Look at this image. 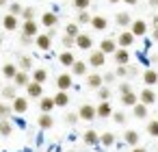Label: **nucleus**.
Listing matches in <instances>:
<instances>
[{
	"mask_svg": "<svg viewBox=\"0 0 158 152\" xmlns=\"http://www.w3.org/2000/svg\"><path fill=\"white\" fill-rule=\"evenodd\" d=\"M132 113H134L136 119H145V117H147V106H145L143 102H139V104L132 109Z\"/></svg>",
	"mask_w": 158,
	"mask_h": 152,
	"instance_id": "34",
	"label": "nucleus"
},
{
	"mask_svg": "<svg viewBox=\"0 0 158 152\" xmlns=\"http://www.w3.org/2000/svg\"><path fill=\"white\" fill-rule=\"evenodd\" d=\"M37 126H39L41 130H50V128L54 126L52 113H41V115H39V119H37Z\"/></svg>",
	"mask_w": 158,
	"mask_h": 152,
	"instance_id": "17",
	"label": "nucleus"
},
{
	"mask_svg": "<svg viewBox=\"0 0 158 152\" xmlns=\"http://www.w3.org/2000/svg\"><path fill=\"white\" fill-rule=\"evenodd\" d=\"M98 98H100L102 102H108V98H110V89H108V87L104 85L102 89H98Z\"/></svg>",
	"mask_w": 158,
	"mask_h": 152,
	"instance_id": "44",
	"label": "nucleus"
},
{
	"mask_svg": "<svg viewBox=\"0 0 158 152\" xmlns=\"http://www.w3.org/2000/svg\"><path fill=\"white\" fill-rule=\"evenodd\" d=\"M35 15H37L35 7H24V11H22V18H24V22H28V20H35Z\"/></svg>",
	"mask_w": 158,
	"mask_h": 152,
	"instance_id": "40",
	"label": "nucleus"
},
{
	"mask_svg": "<svg viewBox=\"0 0 158 152\" xmlns=\"http://www.w3.org/2000/svg\"><path fill=\"white\" fill-rule=\"evenodd\" d=\"M54 102H56V106H67L69 104V93L67 91H56L54 93Z\"/></svg>",
	"mask_w": 158,
	"mask_h": 152,
	"instance_id": "30",
	"label": "nucleus"
},
{
	"mask_svg": "<svg viewBox=\"0 0 158 152\" xmlns=\"http://www.w3.org/2000/svg\"><path fill=\"white\" fill-rule=\"evenodd\" d=\"M139 102H143L145 106L154 104V102H156V91H154L152 87H145V89H141V93H139Z\"/></svg>",
	"mask_w": 158,
	"mask_h": 152,
	"instance_id": "9",
	"label": "nucleus"
},
{
	"mask_svg": "<svg viewBox=\"0 0 158 152\" xmlns=\"http://www.w3.org/2000/svg\"><path fill=\"white\" fill-rule=\"evenodd\" d=\"M100 143H102L104 148H110V145L115 143V135H113V132H104V135H100Z\"/></svg>",
	"mask_w": 158,
	"mask_h": 152,
	"instance_id": "37",
	"label": "nucleus"
},
{
	"mask_svg": "<svg viewBox=\"0 0 158 152\" xmlns=\"http://www.w3.org/2000/svg\"><path fill=\"white\" fill-rule=\"evenodd\" d=\"M20 70L22 72H31L33 70V59L31 57H20Z\"/></svg>",
	"mask_w": 158,
	"mask_h": 152,
	"instance_id": "38",
	"label": "nucleus"
},
{
	"mask_svg": "<svg viewBox=\"0 0 158 152\" xmlns=\"http://www.w3.org/2000/svg\"><path fill=\"white\" fill-rule=\"evenodd\" d=\"M100 50H102L104 54H115V52L119 50V46H117V39H110V37L102 39V41H100Z\"/></svg>",
	"mask_w": 158,
	"mask_h": 152,
	"instance_id": "7",
	"label": "nucleus"
},
{
	"mask_svg": "<svg viewBox=\"0 0 158 152\" xmlns=\"http://www.w3.org/2000/svg\"><path fill=\"white\" fill-rule=\"evenodd\" d=\"M0 135L2 137H11L13 135V126L9 119H0Z\"/></svg>",
	"mask_w": 158,
	"mask_h": 152,
	"instance_id": "33",
	"label": "nucleus"
},
{
	"mask_svg": "<svg viewBox=\"0 0 158 152\" xmlns=\"http://www.w3.org/2000/svg\"><path fill=\"white\" fill-rule=\"evenodd\" d=\"M18 72H20V65H13V63H5L2 65V76L9 78V80H13L18 76Z\"/></svg>",
	"mask_w": 158,
	"mask_h": 152,
	"instance_id": "22",
	"label": "nucleus"
},
{
	"mask_svg": "<svg viewBox=\"0 0 158 152\" xmlns=\"http://www.w3.org/2000/svg\"><path fill=\"white\" fill-rule=\"evenodd\" d=\"M72 85H74V80H72V74L63 72V74H59V76H56V87H59V91H67Z\"/></svg>",
	"mask_w": 158,
	"mask_h": 152,
	"instance_id": "12",
	"label": "nucleus"
},
{
	"mask_svg": "<svg viewBox=\"0 0 158 152\" xmlns=\"http://www.w3.org/2000/svg\"><path fill=\"white\" fill-rule=\"evenodd\" d=\"M9 5V0H0V7H7Z\"/></svg>",
	"mask_w": 158,
	"mask_h": 152,
	"instance_id": "58",
	"label": "nucleus"
},
{
	"mask_svg": "<svg viewBox=\"0 0 158 152\" xmlns=\"http://www.w3.org/2000/svg\"><path fill=\"white\" fill-rule=\"evenodd\" d=\"M115 22H117V26H119V28H130L134 20L130 18V13L121 11V13H117V15H115Z\"/></svg>",
	"mask_w": 158,
	"mask_h": 152,
	"instance_id": "15",
	"label": "nucleus"
},
{
	"mask_svg": "<svg viewBox=\"0 0 158 152\" xmlns=\"http://www.w3.org/2000/svg\"><path fill=\"white\" fill-rule=\"evenodd\" d=\"M65 35H69V37H74V39H76V37L80 35V26H78L76 22H69V24L65 26Z\"/></svg>",
	"mask_w": 158,
	"mask_h": 152,
	"instance_id": "35",
	"label": "nucleus"
},
{
	"mask_svg": "<svg viewBox=\"0 0 158 152\" xmlns=\"http://www.w3.org/2000/svg\"><path fill=\"white\" fill-rule=\"evenodd\" d=\"M59 63H61L63 67H74V63H76L74 52H72V50H63V52L59 54Z\"/></svg>",
	"mask_w": 158,
	"mask_h": 152,
	"instance_id": "13",
	"label": "nucleus"
},
{
	"mask_svg": "<svg viewBox=\"0 0 158 152\" xmlns=\"http://www.w3.org/2000/svg\"><path fill=\"white\" fill-rule=\"evenodd\" d=\"M115 74H117V76H119V78H126V76H128V65H119V67H117V72H115Z\"/></svg>",
	"mask_w": 158,
	"mask_h": 152,
	"instance_id": "48",
	"label": "nucleus"
},
{
	"mask_svg": "<svg viewBox=\"0 0 158 152\" xmlns=\"http://www.w3.org/2000/svg\"><path fill=\"white\" fill-rule=\"evenodd\" d=\"M134 39H136V37H134L130 31H121V33L117 35V46L126 50V48H130V46L134 44Z\"/></svg>",
	"mask_w": 158,
	"mask_h": 152,
	"instance_id": "3",
	"label": "nucleus"
},
{
	"mask_svg": "<svg viewBox=\"0 0 158 152\" xmlns=\"http://www.w3.org/2000/svg\"><path fill=\"white\" fill-rule=\"evenodd\" d=\"M147 2H149L152 9H158V0H147Z\"/></svg>",
	"mask_w": 158,
	"mask_h": 152,
	"instance_id": "54",
	"label": "nucleus"
},
{
	"mask_svg": "<svg viewBox=\"0 0 158 152\" xmlns=\"http://www.w3.org/2000/svg\"><path fill=\"white\" fill-rule=\"evenodd\" d=\"M74 2V7L78 9V11H87L89 7H91V0H72Z\"/></svg>",
	"mask_w": 158,
	"mask_h": 152,
	"instance_id": "41",
	"label": "nucleus"
},
{
	"mask_svg": "<svg viewBox=\"0 0 158 152\" xmlns=\"http://www.w3.org/2000/svg\"><path fill=\"white\" fill-rule=\"evenodd\" d=\"M35 46H37L39 50H44V52H48V50L52 48V37H50L48 33H39V35L35 37Z\"/></svg>",
	"mask_w": 158,
	"mask_h": 152,
	"instance_id": "4",
	"label": "nucleus"
},
{
	"mask_svg": "<svg viewBox=\"0 0 158 152\" xmlns=\"http://www.w3.org/2000/svg\"><path fill=\"white\" fill-rule=\"evenodd\" d=\"M82 139H85L87 145H98V143H100V135H98L95 130H85Z\"/></svg>",
	"mask_w": 158,
	"mask_h": 152,
	"instance_id": "28",
	"label": "nucleus"
},
{
	"mask_svg": "<svg viewBox=\"0 0 158 152\" xmlns=\"http://www.w3.org/2000/svg\"><path fill=\"white\" fill-rule=\"evenodd\" d=\"M91 26H93V31H106V28H108V20H106L104 15H93Z\"/></svg>",
	"mask_w": 158,
	"mask_h": 152,
	"instance_id": "24",
	"label": "nucleus"
},
{
	"mask_svg": "<svg viewBox=\"0 0 158 152\" xmlns=\"http://www.w3.org/2000/svg\"><path fill=\"white\" fill-rule=\"evenodd\" d=\"M152 26L158 28V15H152Z\"/></svg>",
	"mask_w": 158,
	"mask_h": 152,
	"instance_id": "53",
	"label": "nucleus"
},
{
	"mask_svg": "<svg viewBox=\"0 0 158 152\" xmlns=\"http://www.w3.org/2000/svg\"><path fill=\"white\" fill-rule=\"evenodd\" d=\"M13 113V109L9 106V104H5V102H0V119H7L9 115Z\"/></svg>",
	"mask_w": 158,
	"mask_h": 152,
	"instance_id": "42",
	"label": "nucleus"
},
{
	"mask_svg": "<svg viewBox=\"0 0 158 152\" xmlns=\"http://www.w3.org/2000/svg\"><path fill=\"white\" fill-rule=\"evenodd\" d=\"M91 20H93V15H91L89 11H78V15H76V24H78V26L91 24Z\"/></svg>",
	"mask_w": 158,
	"mask_h": 152,
	"instance_id": "32",
	"label": "nucleus"
},
{
	"mask_svg": "<svg viewBox=\"0 0 158 152\" xmlns=\"http://www.w3.org/2000/svg\"><path fill=\"white\" fill-rule=\"evenodd\" d=\"M26 96L28 98H44V85H39V83H31L28 87H26Z\"/></svg>",
	"mask_w": 158,
	"mask_h": 152,
	"instance_id": "16",
	"label": "nucleus"
},
{
	"mask_svg": "<svg viewBox=\"0 0 158 152\" xmlns=\"http://www.w3.org/2000/svg\"><path fill=\"white\" fill-rule=\"evenodd\" d=\"M78 117L85 119V122H93V119L98 117V106H93V104H82V106L78 109Z\"/></svg>",
	"mask_w": 158,
	"mask_h": 152,
	"instance_id": "1",
	"label": "nucleus"
},
{
	"mask_svg": "<svg viewBox=\"0 0 158 152\" xmlns=\"http://www.w3.org/2000/svg\"><path fill=\"white\" fill-rule=\"evenodd\" d=\"M87 85L91 87V89H102L104 87V76L102 74H87Z\"/></svg>",
	"mask_w": 158,
	"mask_h": 152,
	"instance_id": "14",
	"label": "nucleus"
},
{
	"mask_svg": "<svg viewBox=\"0 0 158 152\" xmlns=\"http://www.w3.org/2000/svg\"><path fill=\"white\" fill-rule=\"evenodd\" d=\"M11 109H13V113H18V115H24V113L28 111V98H24V96H18V98L13 100Z\"/></svg>",
	"mask_w": 158,
	"mask_h": 152,
	"instance_id": "10",
	"label": "nucleus"
},
{
	"mask_svg": "<svg viewBox=\"0 0 158 152\" xmlns=\"http://www.w3.org/2000/svg\"><path fill=\"white\" fill-rule=\"evenodd\" d=\"M132 152H147V150H145V148H139V145H136V148H132Z\"/></svg>",
	"mask_w": 158,
	"mask_h": 152,
	"instance_id": "57",
	"label": "nucleus"
},
{
	"mask_svg": "<svg viewBox=\"0 0 158 152\" xmlns=\"http://www.w3.org/2000/svg\"><path fill=\"white\" fill-rule=\"evenodd\" d=\"M56 106V102H54V96H44L41 98V102H39V109H41V113H52V109Z\"/></svg>",
	"mask_w": 158,
	"mask_h": 152,
	"instance_id": "21",
	"label": "nucleus"
},
{
	"mask_svg": "<svg viewBox=\"0 0 158 152\" xmlns=\"http://www.w3.org/2000/svg\"><path fill=\"white\" fill-rule=\"evenodd\" d=\"M98 117H102V119H106V117H113L110 102H100V106H98Z\"/></svg>",
	"mask_w": 158,
	"mask_h": 152,
	"instance_id": "27",
	"label": "nucleus"
},
{
	"mask_svg": "<svg viewBox=\"0 0 158 152\" xmlns=\"http://www.w3.org/2000/svg\"><path fill=\"white\" fill-rule=\"evenodd\" d=\"M123 141L128 143V145H132V148H136V143H139V132L136 130H126V135H123Z\"/></svg>",
	"mask_w": 158,
	"mask_h": 152,
	"instance_id": "29",
	"label": "nucleus"
},
{
	"mask_svg": "<svg viewBox=\"0 0 158 152\" xmlns=\"http://www.w3.org/2000/svg\"><path fill=\"white\" fill-rule=\"evenodd\" d=\"M0 46H2V35H0Z\"/></svg>",
	"mask_w": 158,
	"mask_h": 152,
	"instance_id": "60",
	"label": "nucleus"
},
{
	"mask_svg": "<svg viewBox=\"0 0 158 152\" xmlns=\"http://www.w3.org/2000/svg\"><path fill=\"white\" fill-rule=\"evenodd\" d=\"M22 35H26V37H37L39 35V24L35 22V20H28V22H24L22 24Z\"/></svg>",
	"mask_w": 158,
	"mask_h": 152,
	"instance_id": "5",
	"label": "nucleus"
},
{
	"mask_svg": "<svg viewBox=\"0 0 158 152\" xmlns=\"http://www.w3.org/2000/svg\"><path fill=\"white\" fill-rule=\"evenodd\" d=\"M130 33H132L134 37H141V35H145V33H147V24H145L143 20H134V22H132V26H130Z\"/></svg>",
	"mask_w": 158,
	"mask_h": 152,
	"instance_id": "19",
	"label": "nucleus"
},
{
	"mask_svg": "<svg viewBox=\"0 0 158 152\" xmlns=\"http://www.w3.org/2000/svg\"><path fill=\"white\" fill-rule=\"evenodd\" d=\"M63 119H65V124H69V126H74V124H76V122H78L80 117H78V113H67V115H65Z\"/></svg>",
	"mask_w": 158,
	"mask_h": 152,
	"instance_id": "46",
	"label": "nucleus"
},
{
	"mask_svg": "<svg viewBox=\"0 0 158 152\" xmlns=\"http://www.w3.org/2000/svg\"><path fill=\"white\" fill-rule=\"evenodd\" d=\"M147 132H149L152 137H158V119L147 122Z\"/></svg>",
	"mask_w": 158,
	"mask_h": 152,
	"instance_id": "45",
	"label": "nucleus"
},
{
	"mask_svg": "<svg viewBox=\"0 0 158 152\" xmlns=\"http://www.w3.org/2000/svg\"><path fill=\"white\" fill-rule=\"evenodd\" d=\"M69 152H74V150H69Z\"/></svg>",
	"mask_w": 158,
	"mask_h": 152,
	"instance_id": "61",
	"label": "nucleus"
},
{
	"mask_svg": "<svg viewBox=\"0 0 158 152\" xmlns=\"http://www.w3.org/2000/svg\"><path fill=\"white\" fill-rule=\"evenodd\" d=\"M139 74V67L136 65H128V76H136Z\"/></svg>",
	"mask_w": 158,
	"mask_h": 152,
	"instance_id": "52",
	"label": "nucleus"
},
{
	"mask_svg": "<svg viewBox=\"0 0 158 152\" xmlns=\"http://www.w3.org/2000/svg\"><path fill=\"white\" fill-rule=\"evenodd\" d=\"M113 57H115V63H117V65H128V61H130V52L123 50V48H119Z\"/></svg>",
	"mask_w": 158,
	"mask_h": 152,
	"instance_id": "25",
	"label": "nucleus"
},
{
	"mask_svg": "<svg viewBox=\"0 0 158 152\" xmlns=\"http://www.w3.org/2000/svg\"><path fill=\"white\" fill-rule=\"evenodd\" d=\"M126 93H132V85L130 83H121L119 85V96H126Z\"/></svg>",
	"mask_w": 158,
	"mask_h": 152,
	"instance_id": "47",
	"label": "nucleus"
},
{
	"mask_svg": "<svg viewBox=\"0 0 158 152\" xmlns=\"http://www.w3.org/2000/svg\"><path fill=\"white\" fill-rule=\"evenodd\" d=\"M20 41H22V46H31V44H33V37H26V35H22V37H20Z\"/></svg>",
	"mask_w": 158,
	"mask_h": 152,
	"instance_id": "51",
	"label": "nucleus"
},
{
	"mask_svg": "<svg viewBox=\"0 0 158 152\" xmlns=\"http://www.w3.org/2000/svg\"><path fill=\"white\" fill-rule=\"evenodd\" d=\"M11 83H13L15 87H28V85H31L33 80H31L28 72H22V70H20V72H18V76H15V78H13Z\"/></svg>",
	"mask_w": 158,
	"mask_h": 152,
	"instance_id": "20",
	"label": "nucleus"
},
{
	"mask_svg": "<svg viewBox=\"0 0 158 152\" xmlns=\"http://www.w3.org/2000/svg\"><path fill=\"white\" fill-rule=\"evenodd\" d=\"M46 80H48V70H46V67H37V70H33V83L44 85Z\"/></svg>",
	"mask_w": 158,
	"mask_h": 152,
	"instance_id": "26",
	"label": "nucleus"
},
{
	"mask_svg": "<svg viewBox=\"0 0 158 152\" xmlns=\"http://www.w3.org/2000/svg\"><path fill=\"white\" fill-rule=\"evenodd\" d=\"M22 11H24V7L20 2H9V13L11 15H22Z\"/></svg>",
	"mask_w": 158,
	"mask_h": 152,
	"instance_id": "43",
	"label": "nucleus"
},
{
	"mask_svg": "<svg viewBox=\"0 0 158 152\" xmlns=\"http://www.w3.org/2000/svg\"><path fill=\"white\" fill-rule=\"evenodd\" d=\"M41 24L50 31V28H56V24H59V15L54 13V11H46L44 15H41Z\"/></svg>",
	"mask_w": 158,
	"mask_h": 152,
	"instance_id": "11",
	"label": "nucleus"
},
{
	"mask_svg": "<svg viewBox=\"0 0 158 152\" xmlns=\"http://www.w3.org/2000/svg\"><path fill=\"white\" fill-rule=\"evenodd\" d=\"M143 83H145L147 87H154V85H158V72H156L154 67L145 70V72H143Z\"/></svg>",
	"mask_w": 158,
	"mask_h": 152,
	"instance_id": "18",
	"label": "nucleus"
},
{
	"mask_svg": "<svg viewBox=\"0 0 158 152\" xmlns=\"http://www.w3.org/2000/svg\"><path fill=\"white\" fill-rule=\"evenodd\" d=\"M115 76H117V74H110V72H108V74H104V85H110V83L115 80Z\"/></svg>",
	"mask_w": 158,
	"mask_h": 152,
	"instance_id": "50",
	"label": "nucleus"
},
{
	"mask_svg": "<svg viewBox=\"0 0 158 152\" xmlns=\"http://www.w3.org/2000/svg\"><path fill=\"white\" fill-rule=\"evenodd\" d=\"M108 2H113V5H115V2H121V0H108Z\"/></svg>",
	"mask_w": 158,
	"mask_h": 152,
	"instance_id": "59",
	"label": "nucleus"
},
{
	"mask_svg": "<svg viewBox=\"0 0 158 152\" xmlns=\"http://www.w3.org/2000/svg\"><path fill=\"white\" fill-rule=\"evenodd\" d=\"M72 74H74V76H85V74H87V65H85V61H76L74 67H72Z\"/></svg>",
	"mask_w": 158,
	"mask_h": 152,
	"instance_id": "36",
	"label": "nucleus"
},
{
	"mask_svg": "<svg viewBox=\"0 0 158 152\" xmlns=\"http://www.w3.org/2000/svg\"><path fill=\"white\" fill-rule=\"evenodd\" d=\"M76 48H80V50H91V48H93V37H91L89 33H80V35L76 37Z\"/></svg>",
	"mask_w": 158,
	"mask_h": 152,
	"instance_id": "6",
	"label": "nucleus"
},
{
	"mask_svg": "<svg viewBox=\"0 0 158 152\" xmlns=\"http://www.w3.org/2000/svg\"><path fill=\"white\" fill-rule=\"evenodd\" d=\"M2 28H5V31H11V33H15L18 28H22V26H20V20H18V15H11V13H7V15L2 18Z\"/></svg>",
	"mask_w": 158,
	"mask_h": 152,
	"instance_id": "2",
	"label": "nucleus"
},
{
	"mask_svg": "<svg viewBox=\"0 0 158 152\" xmlns=\"http://www.w3.org/2000/svg\"><path fill=\"white\" fill-rule=\"evenodd\" d=\"M152 37H154V41H158V28H154V31H152Z\"/></svg>",
	"mask_w": 158,
	"mask_h": 152,
	"instance_id": "55",
	"label": "nucleus"
},
{
	"mask_svg": "<svg viewBox=\"0 0 158 152\" xmlns=\"http://www.w3.org/2000/svg\"><path fill=\"white\" fill-rule=\"evenodd\" d=\"M104 63H106V54L102 50H93L89 54V65L91 67H104Z\"/></svg>",
	"mask_w": 158,
	"mask_h": 152,
	"instance_id": "8",
	"label": "nucleus"
},
{
	"mask_svg": "<svg viewBox=\"0 0 158 152\" xmlns=\"http://www.w3.org/2000/svg\"><path fill=\"white\" fill-rule=\"evenodd\" d=\"M113 119H115L117 124H123V122H126V113H121V111H117V113H113Z\"/></svg>",
	"mask_w": 158,
	"mask_h": 152,
	"instance_id": "49",
	"label": "nucleus"
},
{
	"mask_svg": "<svg viewBox=\"0 0 158 152\" xmlns=\"http://www.w3.org/2000/svg\"><path fill=\"white\" fill-rule=\"evenodd\" d=\"M0 93H2L5 100H11V102H13V100L18 98V87H15V85H5L2 89H0Z\"/></svg>",
	"mask_w": 158,
	"mask_h": 152,
	"instance_id": "23",
	"label": "nucleus"
},
{
	"mask_svg": "<svg viewBox=\"0 0 158 152\" xmlns=\"http://www.w3.org/2000/svg\"><path fill=\"white\" fill-rule=\"evenodd\" d=\"M123 2H126V5H130V7H134V5L139 2V0H123Z\"/></svg>",
	"mask_w": 158,
	"mask_h": 152,
	"instance_id": "56",
	"label": "nucleus"
},
{
	"mask_svg": "<svg viewBox=\"0 0 158 152\" xmlns=\"http://www.w3.org/2000/svg\"><path fill=\"white\" fill-rule=\"evenodd\" d=\"M119 100L126 104V106H136L139 104V96L132 91V93H126V96H119Z\"/></svg>",
	"mask_w": 158,
	"mask_h": 152,
	"instance_id": "31",
	"label": "nucleus"
},
{
	"mask_svg": "<svg viewBox=\"0 0 158 152\" xmlns=\"http://www.w3.org/2000/svg\"><path fill=\"white\" fill-rule=\"evenodd\" d=\"M61 44H63V48H65V50H72V48H74V46H76V39H74V37H69V35H65V33H63V37H61Z\"/></svg>",
	"mask_w": 158,
	"mask_h": 152,
	"instance_id": "39",
	"label": "nucleus"
}]
</instances>
